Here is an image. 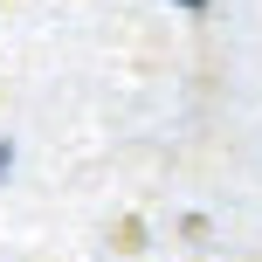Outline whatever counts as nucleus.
<instances>
[{
  "label": "nucleus",
  "mask_w": 262,
  "mask_h": 262,
  "mask_svg": "<svg viewBox=\"0 0 262 262\" xmlns=\"http://www.w3.org/2000/svg\"><path fill=\"white\" fill-rule=\"evenodd\" d=\"M14 166H21V145H14V138H0V186L14 180Z\"/></svg>",
  "instance_id": "f257e3e1"
},
{
  "label": "nucleus",
  "mask_w": 262,
  "mask_h": 262,
  "mask_svg": "<svg viewBox=\"0 0 262 262\" xmlns=\"http://www.w3.org/2000/svg\"><path fill=\"white\" fill-rule=\"evenodd\" d=\"M172 7H180V14H207V0H172Z\"/></svg>",
  "instance_id": "f03ea898"
}]
</instances>
